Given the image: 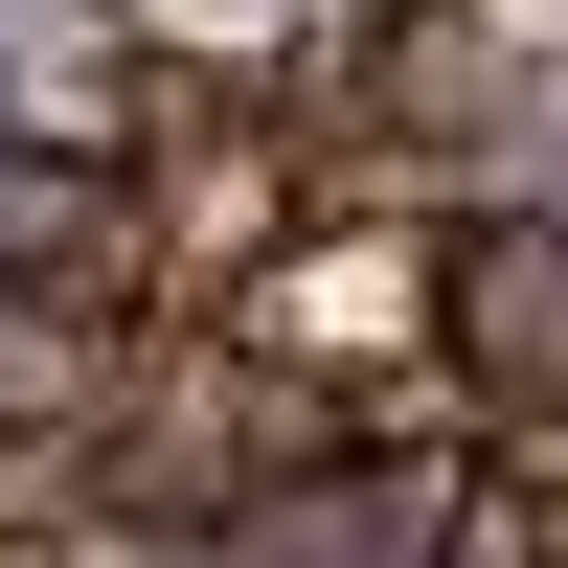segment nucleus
I'll use <instances>...</instances> for the list:
<instances>
[{
  "label": "nucleus",
  "mask_w": 568,
  "mask_h": 568,
  "mask_svg": "<svg viewBox=\"0 0 568 568\" xmlns=\"http://www.w3.org/2000/svg\"><path fill=\"white\" fill-rule=\"evenodd\" d=\"M227 342L296 364V387L364 409V433H455V387H433V205H318L296 251L227 296ZM455 455H478V433H455Z\"/></svg>",
  "instance_id": "nucleus-1"
},
{
  "label": "nucleus",
  "mask_w": 568,
  "mask_h": 568,
  "mask_svg": "<svg viewBox=\"0 0 568 568\" xmlns=\"http://www.w3.org/2000/svg\"><path fill=\"white\" fill-rule=\"evenodd\" d=\"M433 387H455V433H546L568 409V205L546 182L433 205Z\"/></svg>",
  "instance_id": "nucleus-2"
},
{
  "label": "nucleus",
  "mask_w": 568,
  "mask_h": 568,
  "mask_svg": "<svg viewBox=\"0 0 568 568\" xmlns=\"http://www.w3.org/2000/svg\"><path fill=\"white\" fill-rule=\"evenodd\" d=\"M455 478H478L455 433H342L318 478L227 500V524H182V546H227V568H433L455 546Z\"/></svg>",
  "instance_id": "nucleus-3"
},
{
  "label": "nucleus",
  "mask_w": 568,
  "mask_h": 568,
  "mask_svg": "<svg viewBox=\"0 0 568 568\" xmlns=\"http://www.w3.org/2000/svg\"><path fill=\"white\" fill-rule=\"evenodd\" d=\"M0 318H69V342H136V318H160V227H136L114 160L0 136Z\"/></svg>",
  "instance_id": "nucleus-4"
},
{
  "label": "nucleus",
  "mask_w": 568,
  "mask_h": 568,
  "mask_svg": "<svg viewBox=\"0 0 568 568\" xmlns=\"http://www.w3.org/2000/svg\"><path fill=\"white\" fill-rule=\"evenodd\" d=\"M433 568H568V409L546 433H478V478H455V546Z\"/></svg>",
  "instance_id": "nucleus-5"
}]
</instances>
